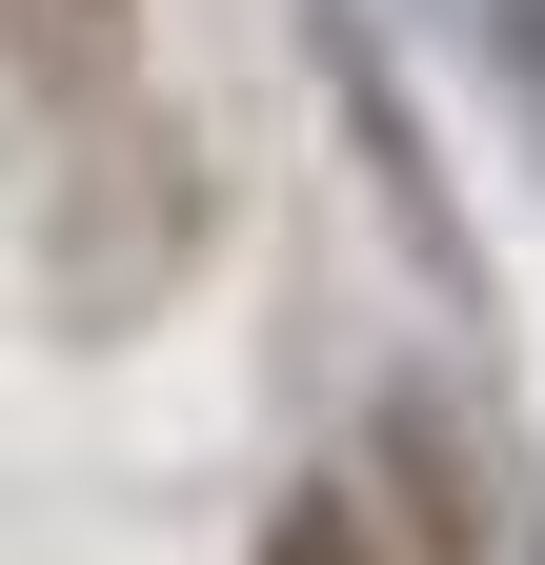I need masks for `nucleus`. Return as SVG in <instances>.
<instances>
[{"label":"nucleus","mask_w":545,"mask_h":565,"mask_svg":"<svg viewBox=\"0 0 545 565\" xmlns=\"http://www.w3.org/2000/svg\"><path fill=\"white\" fill-rule=\"evenodd\" d=\"M142 0H0V82H101Z\"/></svg>","instance_id":"nucleus-1"},{"label":"nucleus","mask_w":545,"mask_h":565,"mask_svg":"<svg viewBox=\"0 0 545 565\" xmlns=\"http://www.w3.org/2000/svg\"><path fill=\"white\" fill-rule=\"evenodd\" d=\"M263 565H364V525H344V505H284V525H263Z\"/></svg>","instance_id":"nucleus-2"}]
</instances>
